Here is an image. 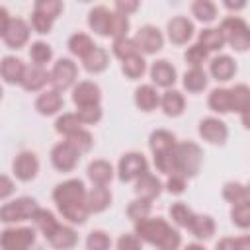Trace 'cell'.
Returning <instances> with one entry per match:
<instances>
[{
	"mask_svg": "<svg viewBox=\"0 0 250 250\" xmlns=\"http://www.w3.org/2000/svg\"><path fill=\"white\" fill-rule=\"evenodd\" d=\"M135 234L143 242L162 250H176L182 246L180 232L172 229V225H168L162 217H143L135 221Z\"/></svg>",
	"mask_w": 250,
	"mask_h": 250,
	"instance_id": "obj_1",
	"label": "cell"
},
{
	"mask_svg": "<svg viewBox=\"0 0 250 250\" xmlns=\"http://www.w3.org/2000/svg\"><path fill=\"white\" fill-rule=\"evenodd\" d=\"M174 162H176V172L174 174H182L184 178H195L199 174V170H201L203 150L193 141L176 143Z\"/></svg>",
	"mask_w": 250,
	"mask_h": 250,
	"instance_id": "obj_2",
	"label": "cell"
},
{
	"mask_svg": "<svg viewBox=\"0 0 250 250\" xmlns=\"http://www.w3.org/2000/svg\"><path fill=\"white\" fill-rule=\"evenodd\" d=\"M221 33L225 37V43H229L234 51L244 53L250 45V33L248 23L238 16H229L221 21Z\"/></svg>",
	"mask_w": 250,
	"mask_h": 250,
	"instance_id": "obj_3",
	"label": "cell"
},
{
	"mask_svg": "<svg viewBox=\"0 0 250 250\" xmlns=\"http://www.w3.org/2000/svg\"><path fill=\"white\" fill-rule=\"evenodd\" d=\"M76 76H78V66H76V62H74L72 59H68V57H61V59L53 64V68H51V72H49V82L53 84L55 90L64 92V90H68V88L76 82Z\"/></svg>",
	"mask_w": 250,
	"mask_h": 250,
	"instance_id": "obj_4",
	"label": "cell"
},
{
	"mask_svg": "<svg viewBox=\"0 0 250 250\" xmlns=\"http://www.w3.org/2000/svg\"><path fill=\"white\" fill-rule=\"evenodd\" d=\"M35 209H37V201L33 197H18L0 207V221L2 223H21V221L31 219Z\"/></svg>",
	"mask_w": 250,
	"mask_h": 250,
	"instance_id": "obj_5",
	"label": "cell"
},
{
	"mask_svg": "<svg viewBox=\"0 0 250 250\" xmlns=\"http://www.w3.org/2000/svg\"><path fill=\"white\" fill-rule=\"evenodd\" d=\"M86 197V188L82 180H66L55 186L53 189V201L57 203V207H64V205H74V203H84Z\"/></svg>",
	"mask_w": 250,
	"mask_h": 250,
	"instance_id": "obj_6",
	"label": "cell"
},
{
	"mask_svg": "<svg viewBox=\"0 0 250 250\" xmlns=\"http://www.w3.org/2000/svg\"><path fill=\"white\" fill-rule=\"evenodd\" d=\"M35 244V230L31 227H10L0 232V248L25 250Z\"/></svg>",
	"mask_w": 250,
	"mask_h": 250,
	"instance_id": "obj_7",
	"label": "cell"
},
{
	"mask_svg": "<svg viewBox=\"0 0 250 250\" xmlns=\"http://www.w3.org/2000/svg\"><path fill=\"white\" fill-rule=\"evenodd\" d=\"M145 172H148V162L143 152H125L119 158L117 176L121 182H133Z\"/></svg>",
	"mask_w": 250,
	"mask_h": 250,
	"instance_id": "obj_8",
	"label": "cell"
},
{
	"mask_svg": "<svg viewBox=\"0 0 250 250\" xmlns=\"http://www.w3.org/2000/svg\"><path fill=\"white\" fill-rule=\"evenodd\" d=\"M78 160H80V152L68 141H61L51 148V164L59 172H72Z\"/></svg>",
	"mask_w": 250,
	"mask_h": 250,
	"instance_id": "obj_9",
	"label": "cell"
},
{
	"mask_svg": "<svg viewBox=\"0 0 250 250\" xmlns=\"http://www.w3.org/2000/svg\"><path fill=\"white\" fill-rule=\"evenodd\" d=\"M135 45L139 51H143L145 55H154L164 47V35L158 27L154 25H143L139 27V31L133 37Z\"/></svg>",
	"mask_w": 250,
	"mask_h": 250,
	"instance_id": "obj_10",
	"label": "cell"
},
{
	"mask_svg": "<svg viewBox=\"0 0 250 250\" xmlns=\"http://www.w3.org/2000/svg\"><path fill=\"white\" fill-rule=\"evenodd\" d=\"M12 172L20 182H31L39 172V158L31 150H21L12 162Z\"/></svg>",
	"mask_w": 250,
	"mask_h": 250,
	"instance_id": "obj_11",
	"label": "cell"
},
{
	"mask_svg": "<svg viewBox=\"0 0 250 250\" xmlns=\"http://www.w3.org/2000/svg\"><path fill=\"white\" fill-rule=\"evenodd\" d=\"M199 137L211 145H225L229 139V127L219 117H205L199 121Z\"/></svg>",
	"mask_w": 250,
	"mask_h": 250,
	"instance_id": "obj_12",
	"label": "cell"
},
{
	"mask_svg": "<svg viewBox=\"0 0 250 250\" xmlns=\"http://www.w3.org/2000/svg\"><path fill=\"white\" fill-rule=\"evenodd\" d=\"M29 31H31V27H29V23L25 20L14 18V20H10L2 39H4L8 49H21L29 39Z\"/></svg>",
	"mask_w": 250,
	"mask_h": 250,
	"instance_id": "obj_13",
	"label": "cell"
},
{
	"mask_svg": "<svg viewBox=\"0 0 250 250\" xmlns=\"http://www.w3.org/2000/svg\"><path fill=\"white\" fill-rule=\"evenodd\" d=\"M102 90L96 82L82 80L72 90V102L76 107H88V105H100Z\"/></svg>",
	"mask_w": 250,
	"mask_h": 250,
	"instance_id": "obj_14",
	"label": "cell"
},
{
	"mask_svg": "<svg viewBox=\"0 0 250 250\" xmlns=\"http://www.w3.org/2000/svg\"><path fill=\"white\" fill-rule=\"evenodd\" d=\"M166 31H168V39L174 45H184L193 37L195 29H193V21L191 20H188L186 16H176V18H172L168 21Z\"/></svg>",
	"mask_w": 250,
	"mask_h": 250,
	"instance_id": "obj_15",
	"label": "cell"
},
{
	"mask_svg": "<svg viewBox=\"0 0 250 250\" xmlns=\"http://www.w3.org/2000/svg\"><path fill=\"white\" fill-rule=\"evenodd\" d=\"M45 238H47V242H49L53 248H61V250L72 248V246H76V242H78L76 230H74L72 227L61 225V223H57L55 229H53Z\"/></svg>",
	"mask_w": 250,
	"mask_h": 250,
	"instance_id": "obj_16",
	"label": "cell"
},
{
	"mask_svg": "<svg viewBox=\"0 0 250 250\" xmlns=\"http://www.w3.org/2000/svg\"><path fill=\"white\" fill-rule=\"evenodd\" d=\"M111 18H113V12L111 10H107L105 6H96L88 14V25H90V29L94 33H98L102 37H109Z\"/></svg>",
	"mask_w": 250,
	"mask_h": 250,
	"instance_id": "obj_17",
	"label": "cell"
},
{
	"mask_svg": "<svg viewBox=\"0 0 250 250\" xmlns=\"http://www.w3.org/2000/svg\"><path fill=\"white\" fill-rule=\"evenodd\" d=\"M162 182H160V178H156L154 174H148V172H145V174H141L137 180H135V193H137V197H145V199H154V197H158L160 193H162Z\"/></svg>",
	"mask_w": 250,
	"mask_h": 250,
	"instance_id": "obj_18",
	"label": "cell"
},
{
	"mask_svg": "<svg viewBox=\"0 0 250 250\" xmlns=\"http://www.w3.org/2000/svg\"><path fill=\"white\" fill-rule=\"evenodd\" d=\"M111 191L107 189V186H96V188H92L90 191H86V197H84V203H86V207H88V211H90V215L92 213H102V211H105L109 205H111Z\"/></svg>",
	"mask_w": 250,
	"mask_h": 250,
	"instance_id": "obj_19",
	"label": "cell"
},
{
	"mask_svg": "<svg viewBox=\"0 0 250 250\" xmlns=\"http://www.w3.org/2000/svg\"><path fill=\"white\" fill-rule=\"evenodd\" d=\"M49 82V72L39 66V64H33V66H25L23 70V76L20 80V86L27 92H37L41 90L45 84Z\"/></svg>",
	"mask_w": 250,
	"mask_h": 250,
	"instance_id": "obj_20",
	"label": "cell"
},
{
	"mask_svg": "<svg viewBox=\"0 0 250 250\" xmlns=\"http://www.w3.org/2000/svg\"><path fill=\"white\" fill-rule=\"evenodd\" d=\"M64 105V100L61 96L59 90H47V92H41L39 98L35 100V109L41 113V115H55L62 109Z\"/></svg>",
	"mask_w": 250,
	"mask_h": 250,
	"instance_id": "obj_21",
	"label": "cell"
},
{
	"mask_svg": "<svg viewBox=\"0 0 250 250\" xmlns=\"http://www.w3.org/2000/svg\"><path fill=\"white\" fill-rule=\"evenodd\" d=\"M23 70H25V64L21 59L14 57V55H8L4 59H0V78L8 84H20L21 76H23Z\"/></svg>",
	"mask_w": 250,
	"mask_h": 250,
	"instance_id": "obj_22",
	"label": "cell"
},
{
	"mask_svg": "<svg viewBox=\"0 0 250 250\" xmlns=\"http://www.w3.org/2000/svg\"><path fill=\"white\" fill-rule=\"evenodd\" d=\"M150 80H152V84H156L160 88H170L176 82V68L168 61L160 59V61L152 62V66H150Z\"/></svg>",
	"mask_w": 250,
	"mask_h": 250,
	"instance_id": "obj_23",
	"label": "cell"
},
{
	"mask_svg": "<svg viewBox=\"0 0 250 250\" xmlns=\"http://www.w3.org/2000/svg\"><path fill=\"white\" fill-rule=\"evenodd\" d=\"M86 176L94 186H107L113 180V166L107 160H92L86 168Z\"/></svg>",
	"mask_w": 250,
	"mask_h": 250,
	"instance_id": "obj_24",
	"label": "cell"
},
{
	"mask_svg": "<svg viewBox=\"0 0 250 250\" xmlns=\"http://www.w3.org/2000/svg\"><path fill=\"white\" fill-rule=\"evenodd\" d=\"M209 72H211V76H213L215 80L227 82V80H230V78L236 74V62H234V59L229 57V55H219V57H215V59L211 61Z\"/></svg>",
	"mask_w": 250,
	"mask_h": 250,
	"instance_id": "obj_25",
	"label": "cell"
},
{
	"mask_svg": "<svg viewBox=\"0 0 250 250\" xmlns=\"http://www.w3.org/2000/svg\"><path fill=\"white\" fill-rule=\"evenodd\" d=\"M158 105L162 107V111L168 115V117H180L186 109V100H184V94L178 92V90H166L162 96H160V102Z\"/></svg>",
	"mask_w": 250,
	"mask_h": 250,
	"instance_id": "obj_26",
	"label": "cell"
},
{
	"mask_svg": "<svg viewBox=\"0 0 250 250\" xmlns=\"http://www.w3.org/2000/svg\"><path fill=\"white\" fill-rule=\"evenodd\" d=\"M107 64H109V55H107V51H105L104 47H98V45H96L88 55L82 57V66H84V70L90 72V74L104 72V70L107 68Z\"/></svg>",
	"mask_w": 250,
	"mask_h": 250,
	"instance_id": "obj_27",
	"label": "cell"
},
{
	"mask_svg": "<svg viewBox=\"0 0 250 250\" xmlns=\"http://www.w3.org/2000/svg\"><path fill=\"white\" fill-rule=\"evenodd\" d=\"M188 230H189L197 240L205 242V240L213 238V234H215V221H213L211 215H195V213H193V219H191Z\"/></svg>",
	"mask_w": 250,
	"mask_h": 250,
	"instance_id": "obj_28",
	"label": "cell"
},
{
	"mask_svg": "<svg viewBox=\"0 0 250 250\" xmlns=\"http://www.w3.org/2000/svg\"><path fill=\"white\" fill-rule=\"evenodd\" d=\"M160 102V96L156 92V88L152 84H141L137 90H135V105L141 109V111H152L156 109Z\"/></svg>",
	"mask_w": 250,
	"mask_h": 250,
	"instance_id": "obj_29",
	"label": "cell"
},
{
	"mask_svg": "<svg viewBox=\"0 0 250 250\" xmlns=\"http://www.w3.org/2000/svg\"><path fill=\"white\" fill-rule=\"evenodd\" d=\"M248 104H250V90L246 84H236L234 88H230V111H236L242 115L244 127H248V121H246Z\"/></svg>",
	"mask_w": 250,
	"mask_h": 250,
	"instance_id": "obj_30",
	"label": "cell"
},
{
	"mask_svg": "<svg viewBox=\"0 0 250 250\" xmlns=\"http://www.w3.org/2000/svg\"><path fill=\"white\" fill-rule=\"evenodd\" d=\"M207 80L209 78H207V74H205V70L201 66H191L189 70H186L182 84H184V88L188 92L199 94V92H203L207 88Z\"/></svg>",
	"mask_w": 250,
	"mask_h": 250,
	"instance_id": "obj_31",
	"label": "cell"
},
{
	"mask_svg": "<svg viewBox=\"0 0 250 250\" xmlns=\"http://www.w3.org/2000/svg\"><path fill=\"white\" fill-rule=\"evenodd\" d=\"M148 146H150L152 154L154 152H160V150L174 148L176 146V135L172 131H166V129H156L148 137Z\"/></svg>",
	"mask_w": 250,
	"mask_h": 250,
	"instance_id": "obj_32",
	"label": "cell"
},
{
	"mask_svg": "<svg viewBox=\"0 0 250 250\" xmlns=\"http://www.w3.org/2000/svg\"><path fill=\"white\" fill-rule=\"evenodd\" d=\"M121 72L129 80H137V78H141L146 72V61L139 53H135L131 57H125L123 62H121Z\"/></svg>",
	"mask_w": 250,
	"mask_h": 250,
	"instance_id": "obj_33",
	"label": "cell"
},
{
	"mask_svg": "<svg viewBox=\"0 0 250 250\" xmlns=\"http://www.w3.org/2000/svg\"><path fill=\"white\" fill-rule=\"evenodd\" d=\"M66 47H68V51H70L74 57H80V59H82L84 55H88V53L96 47V43H94V39H92L90 35H86V33L78 31V33L70 35V39H68Z\"/></svg>",
	"mask_w": 250,
	"mask_h": 250,
	"instance_id": "obj_34",
	"label": "cell"
},
{
	"mask_svg": "<svg viewBox=\"0 0 250 250\" xmlns=\"http://www.w3.org/2000/svg\"><path fill=\"white\" fill-rule=\"evenodd\" d=\"M59 213L62 215V219H66L72 225H84L90 217V211L86 207V203H74V205H64V207H57Z\"/></svg>",
	"mask_w": 250,
	"mask_h": 250,
	"instance_id": "obj_35",
	"label": "cell"
},
{
	"mask_svg": "<svg viewBox=\"0 0 250 250\" xmlns=\"http://www.w3.org/2000/svg\"><path fill=\"white\" fill-rule=\"evenodd\" d=\"M197 43H199L205 51H219V49H223V45H225V37H223L221 29L207 27V29L199 31Z\"/></svg>",
	"mask_w": 250,
	"mask_h": 250,
	"instance_id": "obj_36",
	"label": "cell"
},
{
	"mask_svg": "<svg viewBox=\"0 0 250 250\" xmlns=\"http://www.w3.org/2000/svg\"><path fill=\"white\" fill-rule=\"evenodd\" d=\"M207 105L217 113H229L230 111V90L215 88L207 98Z\"/></svg>",
	"mask_w": 250,
	"mask_h": 250,
	"instance_id": "obj_37",
	"label": "cell"
},
{
	"mask_svg": "<svg viewBox=\"0 0 250 250\" xmlns=\"http://www.w3.org/2000/svg\"><path fill=\"white\" fill-rule=\"evenodd\" d=\"M191 14L195 16V20H199L203 23H211L217 18V6L213 0H193Z\"/></svg>",
	"mask_w": 250,
	"mask_h": 250,
	"instance_id": "obj_38",
	"label": "cell"
},
{
	"mask_svg": "<svg viewBox=\"0 0 250 250\" xmlns=\"http://www.w3.org/2000/svg\"><path fill=\"white\" fill-rule=\"evenodd\" d=\"M31 221H33V225L41 230V234H43V236H47V234L55 229V225L59 223V221H57V217H55L49 209H41V207H37V209H35V213L31 215Z\"/></svg>",
	"mask_w": 250,
	"mask_h": 250,
	"instance_id": "obj_39",
	"label": "cell"
},
{
	"mask_svg": "<svg viewBox=\"0 0 250 250\" xmlns=\"http://www.w3.org/2000/svg\"><path fill=\"white\" fill-rule=\"evenodd\" d=\"M170 219H172V223H174L176 227L188 229L189 223H191V219H193V211H191L186 203L176 201V203L170 205Z\"/></svg>",
	"mask_w": 250,
	"mask_h": 250,
	"instance_id": "obj_40",
	"label": "cell"
},
{
	"mask_svg": "<svg viewBox=\"0 0 250 250\" xmlns=\"http://www.w3.org/2000/svg\"><path fill=\"white\" fill-rule=\"evenodd\" d=\"M82 125H84V123L80 121V117H78L76 113H62V115L55 121V131H57L59 135L68 137L70 133L78 131Z\"/></svg>",
	"mask_w": 250,
	"mask_h": 250,
	"instance_id": "obj_41",
	"label": "cell"
},
{
	"mask_svg": "<svg viewBox=\"0 0 250 250\" xmlns=\"http://www.w3.org/2000/svg\"><path fill=\"white\" fill-rule=\"evenodd\" d=\"M223 197L229 203H238V201L250 199V193H248V188L244 184H240V182H227L223 186Z\"/></svg>",
	"mask_w": 250,
	"mask_h": 250,
	"instance_id": "obj_42",
	"label": "cell"
},
{
	"mask_svg": "<svg viewBox=\"0 0 250 250\" xmlns=\"http://www.w3.org/2000/svg\"><path fill=\"white\" fill-rule=\"evenodd\" d=\"M230 219L238 229H248L250 227V199L232 203L230 209Z\"/></svg>",
	"mask_w": 250,
	"mask_h": 250,
	"instance_id": "obj_43",
	"label": "cell"
},
{
	"mask_svg": "<svg viewBox=\"0 0 250 250\" xmlns=\"http://www.w3.org/2000/svg\"><path fill=\"white\" fill-rule=\"evenodd\" d=\"M29 59L33 61V64H39V66L47 64V62L53 59V49H51V45L45 43V41H35V43H31V47H29Z\"/></svg>",
	"mask_w": 250,
	"mask_h": 250,
	"instance_id": "obj_44",
	"label": "cell"
},
{
	"mask_svg": "<svg viewBox=\"0 0 250 250\" xmlns=\"http://www.w3.org/2000/svg\"><path fill=\"white\" fill-rule=\"evenodd\" d=\"M150 211H152V201H150V199H145V197H137V199H133V201L129 203V207H127V217L135 223V221H139V219H143V217H148Z\"/></svg>",
	"mask_w": 250,
	"mask_h": 250,
	"instance_id": "obj_45",
	"label": "cell"
},
{
	"mask_svg": "<svg viewBox=\"0 0 250 250\" xmlns=\"http://www.w3.org/2000/svg\"><path fill=\"white\" fill-rule=\"evenodd\" d=\"M33 12L55 21L62 12V0H35Z\"/></svg>",
	"mask_w": 250,
	"mask_h": 250,
	"instance_id": "obj_46",
	"label": "cell"
},
{
	"mask_svg": "<svg viewBox=\"0 0 250 250\" xmlns=\"http://www.w3.org/2000/svg\"><path fill=\"white\" fill-rule=\"evenodd\" d=\"M66 141H68L80 154H82V152H88V150L92 148V145H94V139H92L90 131H86L84 127H80L78 131L70 133V135L66 137Z\"/></svg>",
	"mask_w": 250,
	"mask_h": 250,
	"instance_id": "obj_47",
	"label": "cell"
},
{
	"mask_svg": "<svg viewBox=\"0 0 250 250\" xmlns=\"http://www.w3.org/2000/svg\"><path fill=\"white\" fill-rule=\"evenodd\" d=\"M111 51H113V55L117 57V59H125V57H131V55H135V53H139V49H137V45H135V41L131 39V37H117V39H113V45H111Z\"/></svg>",
	"mask_w": 250,
	"mask_h": 250,
	"instance_id": "obj_48",
	"label": "cell"
},
{
	"mask_svg": "<svg viewBox=\"0 0 250 250\" xmlns=\"http://www.w3.org/2000/svg\"><path fill=\"white\" fill-rule=\"evenodd\" d=\"M111 246V238L104 230H92L86 238V248L88 250H107Z\"/></svg>",
	"mask_w": 250,
	"mask_h": 250,
	"instance_id": "obj_49",
	"label": "cell"
},
{
	"mask_svg": "<svg viewBox=\"0 0 250 250\" xmlns=\"http://www.w3.org/2000/svg\"><path fill=\"white\" fill-rule=\"evenodd\" d=\"M207 55H209V51H205L199 43H195V45L188 47V51L184 53V59L189 66H201L207 61Z\"/></svg>",
	"mask_w": 250,
	"mask_h": 250,
	"instance_id": "obj_50",
	"label": "cell"
},
{
	"mask_svg": "<svg viewBox=\"0 0 250 250\" xmlns=\"http://www.w3.org/2000/svg\"><path fill=\"white\" fill-rule=\"evenodd\" d=\"M129 31V18L119 14V12H113V18H111V31H109V37L117 39V37H125Z\"/></svg>",
	"mask_w": 250,
	"mask_h": 250,
	"instance_id": "obj_51",
	"label": "cell"
},
{
	"mask_svg": "<svg viewBox=\"0 0 250 250\" xmlns=\"http://www.w3.org/2000/svg\"><path fill=\"white\" fill-rule=\"evenodd\" d=\"M76 115L80 117V121L84 125H92V123H98L102 119V107L100 105H88V107H78L76 109Z\"/></svg>",
	"mask_w": 250,
	"mask_h": 250,
	"instance_id": "obj_52",
	"label": "cell"
},
{
	"mask_svg": "<svg viewBox=\"0 0 250 250\" xmlns=\"http://www.w3.org/2000/svg\"><path fill=\"white\" fill-rule=\"evenodd\" d=\"M188 178H184L182 174H170V178H168V182H166V189L170 191V193H174V195H180V193H184L186 191V188H188V182H186Z\"/></svg>",
	"mask_w": 250,
	"mask_h": 250,
	"instance_id": "obj_53",
	"label": "cell"
},
{
	"mask_svg": "<svg viewBox=\"0 0 250 250\" xmlns=\"http://www.w3.org/2000/svg\"><path fill=\"white\" fill-rule=\"evenodd\" d=\"M115 246H117L119 250H137V248L143 246V240H141L135 232H133V234H121V236L117 238Z\"/></svg>",
	"mask_w": 250,
	"mask_h": 250,
	"instance_id": "obj_54",
	"label": "cell"
},
{
	"mask_svg": "<svg viewBox=\"0 0 250 250\" xmlns=\"http://www.w3.org/2000/svg\"><path fill=\"white\" fill-rule=\"evenodd\" d=\"M31 27H33L37 33L45 35V33H49V31L53 29V20H49V18H45V16L33 12V14H31Z\"/></svg>",
	"mask_w": 250,
	"mask_h": 250,
	"instance_id": "obj_55",
	"label": "cell"
},
{
	"mask_svg": "<svg viewBox=\"0 0 250 250\" xmlns=\"http://www.w3.org/2000/svg\"><path fill=\"white\" fill-rule=\"evenodd\" d=\"M250 246V238L248 236H240V238H223L217 242V248H248Z\"/></svg>",
	"mask_w": 250,
	"mask_h": 250,
	"instance_id": "obj_56",
	"label": "cell"
},
{
	"mask_svg": "<svg viewBox=\"0 0 250 250\" xmlns=\"http://www.w3.org/2000/svg\"><path fill=\"white\" fill-rule=\"evenodd\" d=\"M113 2H115V12H119L123 16L135 14L141 6V0H113Z\"/></svg>",
	"mask_w": 250,
	"mask_h": 250,
	"instance_id": "obj_57",
	"label": "cell"
},
{
	"mask_svg": "<svg viewBox=\"0 0 250 250\" xmlns=\"http://www.w3.org/2000/svg\"><path fill=\"white\" fill-rule=\"evenodd\" d=\"M14 189H16V186H14L12 178L0 174V201H2V199H8V197L14 193Z\"/></svg>",
	"mask_w": 250,
	"mask_h": 250,
	"instance_id": "obj_58",
	"label": "cell"
},
{
	"mask_svg": "<svg viewBox=\"0 0 250 250\" xmlns=\"http://www.w3.org/2000/svg\"><path fill=\"white\" fill-rule=\"evenodd\" d=\"M225 8L230 10V12H240L244 6H246V0H223Z\"/></svg>",
	"mask_w": 250,
	"mask_h": 250,
	"instance_id": "obj_59",
	"label": "cell"
},
{
	"mask_svg": "<svg viewBox=\"0 0 250 250\" xmlns=\"http://www.w3.org/2000/svg\"><path fill=\"white\" fill-rule=\"evenodd\" d=\"M10 14H8V10L4 8V6H0V37L4 35V31H6V27H8V23H10Z\"/></svg>",
	"mask_w": 250,
	"mask_h": 250,
	"instance_id": "obj_60",
	"label": "cell"
},
{
	"mask_svg": "<svg viewBox=\"0 0 250 250\" xmlns=\"http://www.w3.org/2000/svg\"><path fill=\"white\" fill-rule=\"evenodd\" d=\"M2 94H4V92H2V86H0V100H2Z\"/></svg>",
	"mask_w": 250,
	"mask_h": 250,
	"instance_id": "obj_61",
	"label": "cell"
},
{
	"mask_svg": "<svg viewBox=\"0 0 250 250\" xmlns=\"http://www.w3.org/2000/svg\"><path fill=\"white\" fill-rule=\"evenodd\" d=\"M80 2H90V0H80Z\"/></svg>",
	"mask_w": 250,
	"mask_h": 250,
	"instance_id": "obj_62",
	"label": "cell"
}]
</instances>
